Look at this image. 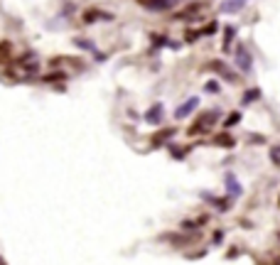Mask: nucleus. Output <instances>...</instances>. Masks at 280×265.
I'll return each mask as SVG.
<instances>
[{"instance_id": "obj_15", "label": "nucleus", "mask_w": 280, "mask_h": 265, "mask_svg": "<svg viewBox=\"0 0 280 265\" xmlns=\"http://www.w3.org/2000/svg\"><path fill=\"white\" fill-rule=\"evenodd\" d=\"M270 160L280 167V147H273V150H270Z\"/></svg>"}, {"instance_id": "obj_14", "label": "nucleus", "mask_w": 280, "mask_h": 265, "mask_svg": "<svg viewBox=\"0 0 280 265\" xmlns=\"http://www.w3.org/2000/svg\"><path fill=\"white\" fill-rule=\"evenodd\" d=\"M216 143H219V145H234V138H228V135H219V138H216Z\"/></svg>"}, {"instance_id": "obj_7", "label": "nucleus", "mask_w": 280, "mask_h": 265, "mask_svg": "<svg viewBox=\"0 0 280 265\" xmlns=\"http://www.w3.org/2000/svg\"><path fill=\"white\" fill-rule=\"evenodd\" d=\"M162 118H165V106H162V103H155V106L145 113V120H148L150 125H160Z\"/></svg>"}, {"instance_id": "obj_19", "label": "nucleus", "mask_w": 280, "mask_h": 265, "mask_svg": "<svg viewBox=\"0 0 280 265\" xmlns=\"http://www.w3.org/2000/svg\"><path fill=\"white\" fill-rule=\"evenodd\" d=\"M216 27H219V25H216V22H212L209 27H204V29H202V34H214V32H216Z\"/></svg>"}, {"instance_id": "obj_3", "label": "nucleus", "mask_w": 280, "mask_h": 265, "mask_svg": "<svg viewBox=\"0 0 280 265\" xmlns=\"http://www.w3.org/2000/svg\"><path fill=\"white\" fill-rule=\"evenodd\" d=\"M196 106H199V98H196V96L187 98V101H184V103H182V106L174 111V118H177V120H184V118H190L192 113H194Z\"/></svg>"}, {"instance_id": "obj_8", "label": "nucleus", "mask_w": 280, "mask_h": 265, "mask_svg": "<svg viewBox=\"0 0 280 265\" xmlns=\"http://www.w3.org/2000/svg\"><path fill=\"white\" fill-rule=\"evenodd\" d=\"M212 69H216V71H219L224 79H228V81H236V74H234V71L226 66L224 61H212Z\"/></svg>"}, {"instance_id": "obj_20", "label": "nucleus", "mask_w": 280, "mask_h": 265, "mask_svg": "<svg viewBox=\"0 0 280 265\" xmlns=\"http://www.w3.org/2000/svg\"><path fill=\"white\" fill-rule=\"evenodd\" d=\"M177 2H180V0H177Z\"/></svg>"}, {"instance_id": "obj_2", "label": "nucleus", "mask_w": 280, "mask_h": 265, "mask_svg": "<svg viewBox=\"0 0 280 265\" xmlns=\"http://www.w3.org/2000/svg\"><path fill=\"white\" fill-rule=\"evenodd\" d=\"M234 59H236V66H238L241 74H251L253 71V57L246 47H238L236 54H234Z\"/></svg>"}, {"instance_id": "obj_13", "label": "nucleus", "mask_w": 280, "mask_h": 265, "mask_svg": "<svg viewBox=\"0 0 280 265\" xmlns=\"http://www.w3.org/2000/svg\"><path fill=\"white\" fill-rule=\"evenodd\" d=\"M256 98H260V88H248V93L244 96V103H251Z\"/></svg>"}, {"instance_id": "obj_6", "label": "nucleus", "mask_w": 280, "mask_h": 265, "mask_svg": "<svg viewBox=\"0 0 280 265\" xmlns=\"http://www.w3.org/2000/svg\"><path fill=\"white\" fill-rule=\"evenodd\" d=\"M246 2H248V0H224V2L219 5V12H222V15H234V12H241V10L246 7Z\"/></svg>"}, {"instance_id": "obj_9", "label": "nucleus", "mask_w": 280, "mask_h": 265, "mask_svg": "<svg viewBox=\"0 0 280 265\" xmlns=\"http://www.w3.org/2000/svg\"><path fill=\"white\" fill-rule=\"evenodd\" d=\"M202 199H206L209 204H214L219 211H228V202H226V199H216V197H212V194H206V192H202Z\"/></svg>"}, {"instance_id": "obj_11", "label": "nucleus", "mask_w": 280, "mask_h": 265, "mask_svg": "<svg viewBox=\"0 0 280 265\" xmlns=\"http://www.w3.org/2000/svg\"><path fill=\"white\" fill-rule=\"evenodd\" d=\"M224 32H226V37H224V49H228V44H231V39L236 37V27H224Z\"/></svg>"}, {"instance_id": "obj_17", "label": "nucleus", "mask_w": 280, "mask_h": 265, "mask_svg": "<svg viewBox=\"0 0 280 265\" xmlns=\"http://www.w3.org/2000/svg\"><path fill=\"white\" fill-rule=\"evenodd\" d=\"M238 120H241V113H234V116H228V118H226V128H231V125H234V123H238Z\"/></svg>"}, {"instance_id": "obj_18", "label": "nucleus", "mask_w": 280, "mask_h": 265, "mask_svg": "<svg viewBox=\"0 0 280 265\" xmlns=\"http://www.w3.org/2000/svg\"><path fill=\"white\" fill-rule=\"evenodd\" d=\"M170 135H174V130H168V133H160V135L155 138V143H162V140H168Z\"/></svg>"}, {"instance_id": "obj_10", "label": "nucleus", "mask_w": 280, "mask_h": 265, "mask_svg": "<svg viewBox=\"0 0 280 265\" xmlns=\"http://www.w3.org/2000/svg\"><path fill=\"white\" fill-rule=\"evenodd\" d=\"M111 20V15H98V10H88V15H84V20L86 22H94V20Z\"/></svg>"}, {"instance_id": "obj_16", "label": "nucleus", "mask_w": 280, "mask_h": 265, "mask_svg": "<svg viewBox=\"0 0 280 265\" xmlns=\"http://www.w3.org/2000/svg\"><path fill=\"white\" fill-rule=\"evenodd\" d=\"M76 44H79V47H84V49H94V52H96V44H94V42H86V39H76Z\"/></svg>"}, {"instance_id": "obj_4", "label": "nucleus", "mask_w": 280, "mask_h": 265, "mask_svg": "<svg viewBox=\"0 0 280 265\" xmlns=\"http://www.w3.org/2000/svg\"><path fill=\"white\" fill-rule=\"evenodd\" d=\"M224 182H226V192H228V197H241L244 194V187H241V182L236 179V175L234 172H226V177H224Z\"/></svg>"}, {"instance_id": "obj_5", "label": "nucleus", "mask_w": 280, "mask_h": 265, "mask_svg": "<svg viewBox=\"0 0 280 265\" xmlns=\"http://www.w3.org/2000/svg\"><path fill=\"white\" fill-rule=\"evenodd\" d=\"M150 12H162V10H170L177 5V0H140Z\"/></svg>"}, {"instance_id": "obj_1", "label": "nucleus", "mask_w": 280, "mask_h": 265, "mask_svg": "<svg viewBox=\"0 0 280 265\" xmlns=\"http://www.w3.org/2000/svg\"><path fill=\"white\" fill-rule=\"evenodd\" d=\"M222 118V111L219 108H212V111H206V113H202V116L196 118L194 123L190 125V135H204V133H209L214 125H216V120Z\"/></svg>"}, {"instance_id": "obj_12", "label": "nucleus", "mask_w": 280, "mask_h": 265, "mask_svg": "<svg viewBox=\"0 0 280 265\" xmlns=\"http://www.w3.org/2000/svg\"><path fill=\"white\" fill-rule=\"evenodd\" d=\"M204 91H206V93H219V91H222V84L212 79V81H206V84H204Z\"/></svg>"}]
</instances>
